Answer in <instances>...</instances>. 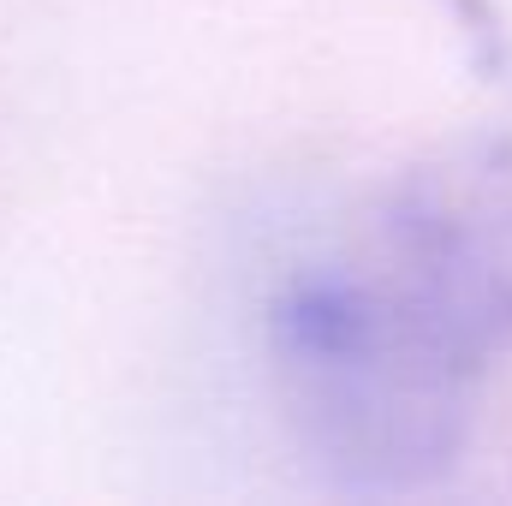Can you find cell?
<instances>
[{"label":"cell","instance_id":"cell-1","mask_svg":"<svg viewBox=\"0 0 512 506\" xmlns=\"http://www.w3.org/2000/svg\"><path fill=\"white\" fill-rule=\"evenodd\" d=\"M262 334L280 411L334 483L393 495L447 471L512 352V120L411 161L298 256Z\"/></svg>","mask_w":512,"mask_h":506}]
</instances>
